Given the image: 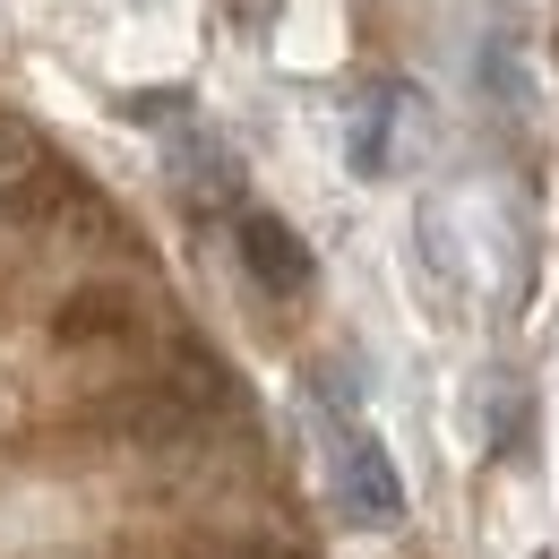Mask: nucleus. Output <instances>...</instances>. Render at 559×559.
Returning a JSON list of instances; mask_svg holds the SVG:
<instances>
[{
  "instance_id": "nucleus-4",
  "label": "nucleus",
  "mask_w": 559,
  "mask_h": 559,
  "mask_svg": "<svg viewBox=\"0 0 559 559\" xmlns=\"http://www.w3.org/2000/svg\"><path fill=\"white\" fill-rule=\"evenodd\" d=\"M104 328H121V301H104V293H78L70 319H61V336H104Z\"/></svg>"
},
{
  "instance_id": "nucleus-3",
  "label": "nucleus",
  "mask_w": 559,
  "mask_h": 559,
  "mask_svg": "<svg viewBox=\"0 0 559 559\" xmlns=\"http://www.w3.org/2000/svg\"><path fill=\"white\" fill-rule=\"evenodd\" d=\"M52 181V146L35 139L17 112H0V207H26Z\"/></svg>"
},
{
  "instance_id": "nucleus-5",
  "label": "nucleus",
  "mask_w": 559,
  "mask_h": 559,
  "mask_svg": "<svg viewBox=\"0 0 559 559\" xmlns=\"http://www.w3.org/2000/svg\"><path fill=\"white\" fill-rule=\"evenodd\" d=\"M207 559H284V551H259V543H233V551H207Z\"/></svg>"
},
{
  "instance_id": "nucleus-1",
  "label": "nucleus",
  "mask_w": 559,
  "mask_h": 559,
  "mask_svg": "<svg viewBox=\"0 0 559 559\" xmlns=\"http://www.w3.org/2000/svg\"><path fill=\"white\" fill-rule=\"evenodd\" d=\"M328 474H336V499H345L353 525H370V534L405 525V474L388 465V448L353 414H328Z\"/></svg>"
},
{
  "instance_id": "nucleus-2",
  "label": "nucleus",
  "mask_w": 559,
  "mask_h": 559,
  "mask_svg": "<svg viewBox=\"0 0 559 559\" xmlns=\"http://www.w3.org/2000/svg\"><path fill=\"white\" fill-rule=\"evenodd\" d=\"M233 250H241V267H250V284L259 293H276V301H293V293H310V276H319V259H310V241L284 224V215L250 207L241 224H233Z\"/></svg>"
}]
</instances>
